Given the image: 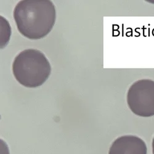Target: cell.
Returning a JSON list of instances; mask_svg holds the SVG:
<instances>
[{
    "label": "cell",
    "instance_id": "6da1fadb",
    "mask_svg": "<svg viewBox=\"0 0 154 154\" xmlns=\"http://www.w3.org/2000/svg\"><path fill=\"white\" fill-rule=\"evenodd\" d=\"M13 17L21 35L30 40H39L52 30L56 11L50 0H22L15 6Z\"/></svg>",
    "mask_w": 154,
    "mask_h": 154
},
{
    "label": "cell",
    "instance_id": "7a4b0ae2",
    "mask_svg": "<svg viewBox=\"0 0 154 154\" xmlns=\"http://www.w3.org/2000/svg\"><path fill=\"white\" fill-rule=\"evenodd\" d=\"M12 70L16 80L21 85L35 88L47 81L51 73V66L42 51L28 49L16 56Z\"/></svg>",
    "mask_w": 154,
    "mask_h": 154
},
{
    "label": "cell",
    "instance_id": "3957f363",
    "mask_svg": "<svg viewBox=\"0 0 154 154\" xmlns=\"http://www.w3.org/2000/svg\"><path fill=\"white\" fill-rule=\"evenodd\" d=\"M130 110L141 117L154 116V80L144 79L134 82L126 94Z\"/></svg>",
    "mask_w": 154,
    "mask_h": 154
},
{
    "label": "cell",
    "instance_id": "277c9868",
    "mask_svg": "<svg viewBox=\"0 0 154 154\" xmlns=\"http://www.w3.org/2000/svg\"><path fill=\"white\" fill-rule=\"evenodd\" d=\"M144 141L136 136H123L112 143L109 154H147Z\"/></svg>",
    "mask_w": 154,
    "mask_h": 154
},
{
    "label": "cell",
    "instance_id": "5b68a950",
    "mask_svg": "<svg viewBox=\"0 0 154 154\" xmlns=\"http://www.w3.org/2000/svg\"><path fill=\"white\" fill-rule=\"evenodd\" d=\"M11 35V30L9 22L1 16V47L4 48L9 42Z\"/></svg>",
    "mask_w": 154,
    "mask_h": 154
},
{
    "label": "cell",
    "instance_id": "8992f818",
    "mask_svg": "<svg viewBox=\"0 0 154 154\" xmlns=\"http://www.w3.org/2000/svg\"><path fill=\"white\" fill-rule=\"evenodd\" d=\"M152 152H153V154H154V137L152 140Z\"/></svg>",
    "mask_w": 154,
    "mask_h": 154
}]
</instances>
